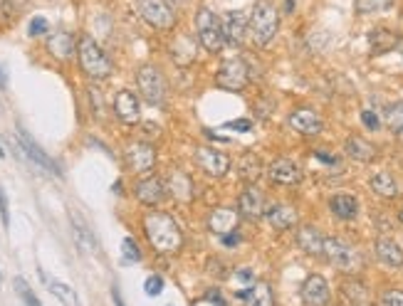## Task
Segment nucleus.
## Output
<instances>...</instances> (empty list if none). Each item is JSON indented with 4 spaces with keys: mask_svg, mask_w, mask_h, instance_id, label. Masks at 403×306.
Returning <instances> with one entry per match:
<instances>
[{
    "mask_svg": "<svg viewBox=\"0 0 403 306\" xmlns=\"http://www.w3.org/2000/svg\"><path fill=\"white\" fill-rule=\"evenodd\" d=\"M0 220H3V228L8 230V225H10V210H8V198L6 193H3V188H0Z\"/></svg>",
    "mask_w": 403,
    "mask_h": 306,
    "instance_id": "43",
    "label": "nucleus"
},
{
    "mask_svg": "<svg viewBox=\"0 0 403 306\" xmlns=\"http://www.w3.org/2000/svg\"><path fill=\"white\" fill-rule=\"evenodd\" d=\"M285 10L292 12V10H295V3H292V0H287V3H285Z\"/></svg>",
    "mask_w": 403,
    "mask_h": 306,
    "instance_id": "49",
    "label": "nucleus"
},
{
    "mask_svg": "<svg viewBox=\"0 0 403 306\" xmlns=\"http://www.w3.org/2000/svg\"><path fill=\"white\" fill-rule=\"evenodd\" d=\"M127 163H129V168L136 171V173H146V171H151L154 168V163H156V151L151 149L149 144L136 141V144H132L127 149Z\"/></svg>",
    "mask_w": 403,
    "mask_h": 306,
    "instance_id": "15",
    "label": "nucleus"
},
{
    "mask_svg": "<svg viewBox=\"0 0 403 306\" xmlns=\"http://www.w3.org/2000/svg\"><path fill=\"white\" fill-rule=\"evenodd\" d=\"M289 127L304 133V136H317L322 131V119H319V114H314L312 109H297V111L289 114Z\"/></svg>",
    "mask_w": 403,
    "mask_h": 306,
    "instance_id": "17",
    "label": "nucleus"
},
{
    "mask_svg": "<svg viewBox=\"0 0 403 306\" xmlns=\"http://www.w3.org/2000/svg\"><path fill=\"white\" fill-rule=\"evenodd\" d=\"M196 161H198V166L205 171V173L216 175V178L225 175L228 173V168H230L228 156L220 153V151L211 149V146H200V149H196Z\"/></svg>",
    "mask_w": 403,
    "mask_h": 306,
    "instance_id": "11",
    "label": "nucleus"
},
{
    "mask_svg": "<svg viewBox=\"0 0 403 306\" xmlns=\"http://www.w3.org/2000/svg\"><path fill=\"white\" fill-rule=\"evenodd\" d=\"M218 87H223L228 91H242L247 85V65L242 57H230L220 65L216 74Z\"/></svg>",
    "mask_w": 403,
    "mask_h": 306,
    "instance_id": "6",
    "label": "nucleus"
},
{
    "mask_svg": "<svg viewBox=\"0 0 403 306\" xmlns=\"http://www.w3.org/2000/svg\"><path fill=\"white\" fill-rule=\"evenodd\" d=\"M121 252H124V262H141V250L136 247V242L132 240V237H124L121 240Z\"/></svg>",
    "mask_w": 403,
    "mask_h": 306,
    "instance_id": "38",
    "label": "nucleus"
},
{
    "mask_svg": "<svg viewBox=\"0 0 403 306\" xmlns=\"http://www.w3.org/2000/svg\"><path fill=\"white\" fill-rule=\"evenodd\" d=\"M361 121H364V127L369 129V131H376V129L381 127V121H379V116L373 114L371 109H366V111H361Z\"/></svg>",
    "mask_w": 403,
    "mask_h": 306,
    "instance_id": "42",
    "label": "nucleus"
},
{
    "mask_svg": "<svg viewBox=\"0 0 403 306\" xmlns=\"http://www.w3.org/2000/svg\"><path fill=\"white\" fill-rule=\"evenodd\" d=\"M386 127L391 129L393 133L403 131V102H396L386 109Z\"/></svg>",
    "mask_w": 403,
    "mask_h": 306,
    "instance_id": "35",
    "label": "nucleus"
},
{
    "mask_svg": "<svg viewBox=\"0 0 403 306\" xmlns=\"http://www.w3.org/2000/svg\"><path fill=\"white\" fill-rule=\"evenodd\" d=\"M3 156H6V153H3V149H0V158H3Z\"/></svg>",
    "mask_w": 403,
    "mask_h": 306,
    "instance_id": "51",
    "label": "nucleus"
},
{
    "mask_svg": "<svg viewBox=\"0 0 403 306\" xmlns=\"http://www.w3.org/2000/svg\"><path fill=\"white\" fill-rule=\"evenodd\" d=\"M391 3H393V0H354L356 12H359V15H369V12L386 10V8L391 6Z\"/></svg>",
    "mask_w": 403,
    "mask_h": 306,
    "instance_id": "37",
    "label": "nucleus"
},
{
    "mask_svg": "<svg viewBox=\"0 0 403 306\" xmlns=\"http://www.w3.org/2000/svg\"><path fill=\"white\" fill-rule=\"evenodd\" d=\"M277 28H280V15L270 0H255L253 12H250V35L258 47H267L275 40Z\"/></svg>",
    "mask_w": 403,
    "mask_h": 306,
    "instance_id": "2",
    "label": "nucleus"
},
{
    "mask_svg": "<svg viewBox=\"0 0 403 306\" xmlns=\"http://www.w3.org/2000/svg\"><path fill=\"white\" fill-rule=\"evenodd\" d=\"M250 30V23L245 20V12L233 10L225 15L223 20V37L228 45H242L245 43V35Z\"/></svg>",
    "mask_w": 403,
    "mask_h": 306,
    "instance_id": "14",
    "label": "nucleus"
},
{
    "mask_svg": "<svg viewBox=\"0 0 403 306\" xmlns=\"http://www.w3.org/2000/svg\"><path fill=\"white\" fill-rule=\"evenodd\" d=\"M45 284H48L52 296H57V301H60L62 306H82L77 299V292H74L72 287H67V284H62V282H45Z\"/></svg>",
    "mask_w": 403,
    "mask_h": 306,
    "instance_id": "33",
    "label": "nucleus"
},
{
    "mask_svg": "<svg viewBox=\"0 0 403 306\" xmlns=\"http://www.w3.org/2000/svg\"><path fill=\"white\" fill-rule=\"evenodd\" d=\"M48 20L45 18H32V23H30V28H28V32H30V37H40V35H45L48 32Z\"/></svg>",
    "mask_w": 403,
    "mask_h": 306,
    "instance_id": "41",
    "label": "nucleus"
},
{
    "mask_svg": "<svg viewBox=\"0 0 403 306\" xmlns=\"http://www.w3.org/2000/svg\"><path fill=\"white\" fill-rule=\"evenodd\" d=\"M196 25H198V37L208 52H220L225 45L223 37V20H218V15L211 8H200L196 12Z\"/></svg>",
    "mask_w": 403,
    "mask_h": 306,
    "instance_id": "4",
    "label": "nucleus"
},
{
    "mask_svg": "<svg viewBox=\"0 0 403 306\" xmlns=\"http://www.w3.org/2000/svg\"><path fill=\"white\" fill-rule=\"evenodd\" d=\"M225 129H233V131H250V129H253V121L250 119L230 121V124H225Z\"/></svg>",
    "mask_w": 403,
    "mask_h": 306,
    "instance_id": "44",
    "label": "nucleus"
},
{
    "mask_svg": "<svg viewBox=\"0 0 403 306\" xmlns=\"http://www.w3.org/2000/svg\"><path fill=\"white\" fill-rule=\"evenodd\" d=\"M300 296L307 306H327L331 299L329 284H327V279L322 274H309L307 279L302 282Z\"/></svg>",
    "mask_w": 403,
    "mask_h": 306,
    "instance_id": "9",
    "label": "nucleus"
},
{
    "mask_svg": "<svg viewBox=\"0 0 403 306\" xmlns=\"http://www.w3.org/2000/svg\"><path fill=\"white\" fill-rule=\"evenodd\" d=\"M171 54H174V60L178 65H191L196 60V45L188 40L186 35H180L174 45H171Z\"/></svg>",
    "mask_w": 403,
    "mask_h": 306,
    "instance_id": "31",
    "label": "nucleus"
},
{
    "mask_svg": "<svg viewBox=\"0 0 403 306\" xmlns=\"http://www.w3.org/2000/svg\"><path fill=\"white\" fill-rule=\"evenodd\" d=\"M329 208L339 220H354L359 215V200L351 193H337V195H331Z\"/></svg>",
    "mask_w": 403,
    "mask_h": 306,
    "instance_id": "21",
    "label": "nucleus"
},
{
    "mask_svg": "<svg viewBox=\"0 0 403 306\" xmlns=\"http://www.w3.org/2000/svg\"><path fill=\"white\" fill-rule=\"evenodd\" d=\"M77 57L79 65L85 69V74L90 79H107L112 74V62L104 54V50L92 40L90 35H85L77 43Z\"/></svg>",
    "mask_w": 403,
    "mask_h": 306,
    "instance_id": "3",
    "label": "nucleus"
},
{
    "mask_svg": "<svg viewBox=\"0 0 403 306\" xmlns=\"http://www.w3.org/2000/svg\"><path fill=\"white\" fill-rule=\"evenodd\" d=\"M144 232L158 254H174L183 245V232L169 212H149L144 217Z\"/></svg>",
    "mask_w": 403,
    "mask_h": 306,
    "instance_id": "1",
    "label": "nucleus"
},
{
    "mask_svg": "<svg viewBox=\"0 0 403 306\" xmlns=\"http://www.w3.org/2000/svg\"><path fill=\"white\" fill-rule=\"evenodd\" d=\"M344 151H347V156L354 158L359 163H371L376 158V149H373L369 141L359 136H349L347 138V144H344Z\"/></svg>",
    "mask_w": 403,
    "mask_h": 306,
    "instance_id": "26",
    "label": "nucleus"
},
{
    "mask_svg": "<svg viewBox=\"0 0 403 306\" xmlns=\"http://www.w3.org/2000/svg\"><path fill=\"white\" fill-rule=\"evenodd\" d=\"M136 8L141 12V18L149 25H154L156 30H169L174 28V10L166 0H136Z\"/></svg>",
    "mask_w": 403,
    "mask_h": 306,
    "instance_id": "7",
    "label": "nucleus"
},
{
    "mask_svg": "<svg viewBox=\"0 0 403 306\" xmlns=\"http://www.w3.org/2000/svg\"><path fill=\"white\" fill-rule=\"evenodd\" d=\"M267 222H270L275 230H289L297 225V212L295 208H289V205H272L270 210H267Z\"/></svg>",
    "mask_w": 403,
    "mask_h": 306,
    "instance_id": "24",
    "label": "nucleus"
},
{
    "mask_svg": "<svg viewBox=\"0 0 403 306\" xmlns=\"http://www.w3.org/2000/svg\"><path fill=\"white\" fill-rule=\"evenodd\" d=\"M18 144L23 146V153L28 158H30V161L35 163V166H40V168L48 171V173L60 175V168H57V163H54L52 158H50L48 153H45V151L40 149V146H37L35 141H32V136L28 131H25L23 127H18Z\"/></svg>",
    "mask_w": 403,
    "mask_h": 306,
    "instance_id": "10",
    "label": "nucleus"
},
{
    "mask_svg": "<svg viewBox=\"0 0 403 306\" xmlns=\"http://www.w3.org/2000/svg\"><path fill=\"white\" fill-rule=\"evenodd\" d=\"M381 306H403V289H389V292H384Z\"/></svg>",
    "mask_w": 403,
    "mask_h": 306,
    "instance_id": "39",
    "label": "nucleus"
},
{
    "mask_svg": "<svg viewBox=\"0 0 403 306\" xmlns=\"http://www.w3.org/2000/svg\"><path fill=\"white\" fill-rule=\"evenodd\" d=\"M369 186H371V190L376 193V195H381V198H386V200H393L398 195L396 180H393L389 173H376V175H371Z\"/></svg>",
    "mask_w": 403,
    "mask_h": 306,
    "instance_id": "29",
    "label": "nucleus"
},
{
    "mask_svg": "<svg viewBox=\"0 0 403 306\" xmlns=\"http://www.w3.org/2000/svg\"><path fill=\"white\" fill-rule=\"evenodd\" d=\"M260 173H262V163H260V158L255 156V153H242L240 161H238V175H240L242 180H258Z\"/></svg>",
    "mask_w": 403,
    "mask_h": 306,
    "instance_id": "30",
    "label": "nucleus"
},
{
    "mask_svg": "<svg viewBox=\"0 0 403 306\" xmlns=\"http://www.w3.org/2000/svg\"><path fill=\"white\" fill-rule=\"evenodd\" d=\"M166 188H169L171 195H174L176 200H191L193 198L191 180H188V175L180 173V171H174V173L169 175V183H166Z\"/></svg>",
    "mask_w": 403,
    "mask_h": 306,
    "instance_id": "28",
    "label": "nucleus"
},
{
    "mask_svg": "<svg viewBox=\"0 0 403 306\" xmlns=\"http://www.w3.org/2000/svg\"><path fill=\"white\" fill-rule=\"evenodd\" d=\"M48 50L52 52L54 60L67 62L74 54V37L70 32H54L48 40Z\"/></svg>",
    "mask_w": 403,
    "mask_h": 306,
    "instance_id": "23",
    "label": "nucleus"
},
{
    "mask_svg": "<svg viewBox=\"0 0 403 306\" xmlns=\"http://www.w3.org/2000/svg\"><path fill=\"white\" fill-rule=\"evenodd\" d=\"M0 282H3V276H0Z\"/></svg>",
    "mask_w": 403,
    "mask_h": 306,
    "instance_id": "52",
    "label": "nucleus"
},
{
    "mask_svg": "<svg viewBox=\"0 0 403 306\" xmlns=\"http://www.w3.org/2000/svg\"><path fill=\"white\" fill-rule=\"evenodd\" d=\"M317 158H319L322 163H337V158L329 156V153H322V151H317Z\"/></svg>",
    "mask_w": 403,
    "mask_h": 306,
    "instance_id": "47",
    "label": "nucleus"
},
{
    "mask_svg": "<svg viewBox=\"0 0 403 306\" xmlns=\"http://www.w3.org/2000/svg\"><path fill=\"white\" fill-rule=\"evenodd\" d=\"M136 198L144 205H158L166 198V183L158 175H146L136 183Z\"/></svg>",
    "mask_w": 403,
    "mask_h": 306,
    "instance_id": "13",
    "label": "nucleus"
},
{
    "mask_svg": "<svg viewBox=\"0 0 403 306\" xmlns=\"http://www.w3.org/2000/svg\"><path fill=\"white\" fill-rule=\"evenodd\" d=\"M136 85L141 89V96L146 102L154 104V107H161L163 99H166V82H163L161 72H158L154 65L138 67L136 72Z\"/></svg>",
    "mask_w": 403,
    "mask_h": 306,
    "instance_id": "5",
    "label": "nucleus"
},
{
    "mask_svg": "<svg viewBox=\"0 0 403 306\" xmlns=\"http://www.w3.org/2000/svg\"><path fill=\"white\" fill-rule=\"evenodd\" d=\"M344 296L351 306H369V289L361 282H347L344 284Z\"/></svg>",
    "mask_w": 403,
    "mask_h": 306,
    "instance_id": "34",
    "label": "nucleus"
},
{
    "mask_svg": "<svg viewBox=\"0 0 403 306\" xmlns=\"http://www.w3.org/2000/svg\"><path fill=\"white\" fill-rule=\"evenodd\" d=\"M247 306H275V299H272V289L270 284L258 282L250 294H247Z\"/></svg>",
    "mask_w": 403,
    "mask_h": 306,
    "instance_id": "32",
    "label": "nucleus"
},
{
    "mask_svg": "<svg viewBox=\"0 0 403 306\" xmlns=\"http://www.w3.org/2000/svg\"><path fill=\"white\" fill-rule=\"evenodd\" d=\"M191 306H220L218 301H213L211 296H203V299H198V301H193Z\"/></svg>",
    "mask_w": 403,
    "mask_h": 306,
    "instance_id": "45",
    "label": "nucleus"
},
{
    "mask_svg": "<svg viewBox=\"0 0 403 306\" xmlns=\"http://www.w3.org/2000/svg\"><path fill=\"white\" fill-rule=\"evenodd\" d=\"M270 180L277 186H297L302 180V168L292 158H277L270 163Z\"/></svg>",
    "mask_w": 403,
    "mask_h": 306,
    "instance_id": "12",
    "label": "nucleus"
},
{
    "mask_svg": "<svg viewBox=\"0 0 403 306\" xmlns=\"http://www.w3.org/2000/svg\"><path fill=\"white\" fill-rule=\"evenodd\" d=\"M238 222H240V217H238V212H235L233 208H216V210H211V215H208V228L216 234L235 232Z\"/></svg>",
    "mask_w": 403,
    "mask_h": 306,
    "instance_id": "18",
    "label": "nucleus"
},
{
    "mask_svg": "<svg viewBox=\"0 0 403 306\" xmlns=\"http://www.w3.org/2000/svg\"><path fill=\"white\" fill-rule=\"evenodd\" d=\"M15 292H18V296L23 299L25 306H43V301L37 299L35 292H32V287L25 282L23 276H15Z\"/></svg>",
    "mask_w": 403,
    "mask_h": 306,
    "instance_id": "36",
    "label": "nucleus"
},
{
    "mask_svg": "<svg viewBox=\"0 0 403 306\" xmlns=\"http://www.w3.org/2000/svg\"><path fill=\"white\" fill-rule=\"evenodd\" d=\"M8 87V72H6V67L0 65V89H6Z\"/></svg>",
    "mask_w": 403,
    "mask_h": 306,
    "instance_id": "48",
    "label": "nucleus"
},
{
    "mask_svg": "<svg viewBox=\"0 0 403 306\" xmlns=\"http://www.w3.org/2000/svg\"><path fill=\"white\" fill-rule=\"evenodd\" d=\"M376 257L386 264V267H403V250L389 237H379L376 240Z\"/></svg>",
    "mask_w": 403,
    "mask_h": 306,
    "instance_id": "25",
    "label": "nucleus"
},
{
    "mask_svg": "<svg viewBox=\"0 0 403 306\" xmlns=\"http://www.w3.org/2000/svg\"><path fill=\"white\" fill-rule=\"evenodd\" d=\"M398 40L401 37L396 32L386 30V28H379V30H373L369 35V45H371V54H386L391 52L393 47H398Z\"/></svg>",
    "mask_w": 403,
    "mask_h": 306,
    "instance_id": "27",
    "label": "nucleus"
},
{
    "mask_svg": "<svg viewBox=\"0 0 403 306\" xmlns=\"http://www.w3.org/2000/svg\"><path fill=\"white\" fill-rule=\"evenodd\" d=\"M324 254L327 259H329L334 267H339V270H356V264H359V252H356L354 247H349L344 240H339V237H324Z\"/></svg>",
    "mask_w": 403,
    "mask_h": 306,
    "instance_id": "8",
    "label": "nucleus"
},
{
    "mask_svg": "<svg viewBox=\"0 0 403 306\" xmlns=\"http://www.w3.org/2000/svg\"><path fill=\"white\" fill-rule=\"evenodd\" d=\"M112 299H114V304H116V306H127V304H124V299H121L119 289H116V287H112Z\"/></svg>",
    "mask_w": 403,
    "mask_h": 306,
    "instance_id": "46",
    "label": "nucleus"
},
{
    "mask_svg": "<svg viewBox=\"0 0 403 306\" xmlns=\"http://www.w3.org/2000/svg\"><path fill=\"white\" fill-rule=\"evenodd\" d=\"M70 225H72V237H74V242H77L79 252H85V254L94 252L96 240H94V234H92V230L85 225V220H82L79 215H72Z\"/></svg>",
    "mask_w": 403,
    "mask_h": 306,
    "instance_id": "22",
    "label": "nucleus"
},
{
    "mask_svg": "<svg viewBox=\"0 0 403 306\" xmlns=\"http://www.w3.org/2000/svg\"><path fill=\"white\" fill-rule=\"evenodd\" d=\"M114 114L124 124H136L141 119V107H138V99L132 91H119L114 99Z\"/></svg>",
    "mask_w": 403,
    "mask_h": 306,
    "instance_id": "16",
    "label": "nucleus"
},
{
    "mask_svg": "<svg viewBox=\"0 0 403 306\" xmlns=\"http://www.w3.org/2000/svg\"><path fill=\"white\" fill-rule=\"evenodd\" d=\"M144 289H146V294L149 296H158L163 292V279L158 274H151L149 279H146Z\"/></svg>",
    "mask_w": 403,
    "mask_h": 306,
    "instance_id": "40",
    "label": "nucleus"
},
{
    "mask_svg": "<svg viewBox=\"0 0 403 306\" xmlns=\"http://www.w3.org/2000/svg\"><path fill=\"white\" fill-rule=\"evenodd\" d=\"M238 205H240V212L247 217V220H258L265 212V198L258 188H247L242 190V195L238 198Z\"/></svg>",
    "mask_w": 403,
    "mask_h": 306,
    "instance_id": "20",
    "label": "nucleus"
},
{
    "mask_svg": "<svg viewBox=\"0 0 403 306\" xmlns=\"http://www.w3.org/2000/svg\"><path fill=\"white\" fill-rule=\"evenodd\" d=\"M297 245H300L302 252L319 257L324 252V234L319 232L317 228H312V225H304V228L297 230Z\"/></svg>",
    "mask_w": 403,
    "mask_h": 306,
    "instance_id": "19",
    "label": "nucleus"
},
{
    "mask_svg": "<svg viewBox=\"0 0 403 306\" xmlns=\"http://www.w3.org/2000/svg\"><path fill=\"white\" fill-rule=\"evenodd\" d=\"M398 220H401V225H403V210H401V212H398Z\"/></svg>",
    "mask_w": 403,
    "mask_h": 306,
    "instance_id": "50",
    "label": "nucleus"
}]
</instances>
